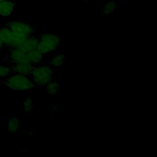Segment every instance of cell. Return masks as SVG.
Returning a JSON list of instances; mask_svg holds the SVG:
<instances>
[{"mask_svg":"<svg viewBox=\"0 0 157 157\" xmlns=\"http://www.w3.org/2000/svg\"><path fill=\"white\" fill-rule=\"evenodd\" d=\"M8 54L0 59V65L12 66L20 63H30L28 53L17 48H7Z\"/></svg>","mask_w":157,"mask_h":157,"instance_id":"obj_5","label":"cell"},{"mask_svg":"<svg viewBox=\"0 0 157 157\" xmlns=\"http://www.w3.org/2000/svg\"><path fill=\"white\" fill-rule=\"evenodd\" d=\"M45 88L48 94L55 96L59 92V85L57 81L52 80L45 85Z\"/></svg>","mask_w":157,"mask_h":157,"instance_id":"obj_14","label":"cell"},{"mask_svg":"<svg viewBox=\"0 0 157 157\" xmlns=\"http://www.w3.org/2000/svg\"><path fill=\"white\" fill-rule=\"evenodd\" d=\"M0 39L6 46V48H16L26 39L15 36L7 28H0Z\"/></svg>","mask_w":157,"mask_h":157,"instance_id":"obj_6","label":"cell"},{"mask_svg":"<svg viewBox=\"0 0 157 157\" xmlns=\"http://www.w3.org/2000/svg\"><path fill=\"white\" fill-rule=\"evenodd\" d=\"M118 4L115 1H109L107 2L104 6L102 7V13L103 15H109L112 14L114 10L117 9Z\"/></svg>","mask_w":157,"mask_h":157,"instance_id":"obj_13","label":"cell"},{"mask_svg":"<svg viewBox=\"0 0 157 157\" xmlns=\"http://www.w3.org/2000/svg\"><path fill=\"white\" fill-rule=\"evenodd\" d=\"M29 62L34 66L37 65L42 61L44 55H42L40 52H39L37 49L29 52L28 53Z\"/></svg>","mask_w":157,"mask_h":157,"instance_id":"obj_12","label":"cell"},{"mask_svg":"<svg viewBox=\"0 0 157 157\" xmlns=\"http://www.w3.org/2000/svg\"><path fill=\"white\" fill-rule=\"evenodd\" d=\"M81 1H82L83 2H89L90 0H81Z\"/></svg>","mask_w":157,"mask_h":157,"instance_id":"obj_18","label":"cell"},{"mask_svg":"<svg viewBox=\"0 0 157 157\" xmlns=\"http://www.w3.org/2000/svg\"><path fill=\"white\" fill-rule=\"evenodd\" d=\"M16 7L15 0H4L0 1V15L7 18L12 15Z\"/></svg>","mask_w":157,"mask_h":157,"instance_id":"obj_8","label":"cell"},{"mask_svg":"<svg viewBox=\"0 0 157 157\" xmlns=\"http://www.w3.org/2000/svg\"><path fill=\"white\" fill-rule=\"evenodd\" d=\"M34 106L33 101L30 98H26L23 101V111L25 113H29Z\"/></svg>","mask_w":157,"mask_h":157,"instance_id":"obj_15","label":"cell"},{"mask_svg":"<svg viewBox=\"0 0 157 157\" xmlns=\"http://www.w3.org/2000/svg\"><path fill=\"white\" fill-rule=\"evenodd\" d=\"M66 61V56L60 53L51 58L49 61V66L52 67H59L63 65Z\"/></svg>","mask_w":157,"mask_h":157,"instance_id":"obj_10","label":"cell"},{"mask_svg":"<svg viewBox=\"0 0 157 157\" xmlns=\"http://www.w3.org/2000/svg\"><path fill=\"white\" fill-rule=\"evenodd\" d=\"M54 71L52 67L47 65H39L33 67L30 76L35 85L44 86L53 80Z\"/></svg>","mask_w":157,"mask_h":157,"instance_id":"obj_3","label":"cell"},{"mask_svg":"<svg viewBox=\"0 0 157 157\" xmlns=\"http://www.w3.org/2000/svg\"><path fill=\"white\" fill-rule=\"evenodd\" d=\"M4 1V0H0V1Z\"/></svg>","mask_w":157,"mask_h":157,"instance_id":"obj_19","label":"cell"},{"mask_svg":"<svg viewBox=\"0 0 157 157\" xmlns=\"http://www.w3.org/2000/svg\"><path fill=\"white\" fill-rule=\"evenodd\" d=\"M7 129L9 133H17L20 131V120L13 117L9 118L7 123Z\"/></svg>","mask_w":157,"mask_h":157,"instance_id":"obj_11","label":"cell"},{"mask_svg":"<svg viewBox=\"0 0 157 157\" xmlns=\"http://www.w3.org/2000/svg\"><path fill=\"white\" fill-rule=\"evenodd\" d=\"M61 37L56 33H44L39 38L37 50L42 55H47L56 51L61 42Z\"/></svg>","mask_w":157,"mask_h":157,"instance_id":"obj_2","label":"cell"},{"mask_svg":"<svg viewBox=\"0 0 157 157\" xmlns=\"http://www.w3.org/2000/svg\"><path fill=\"white\" fill-rule=\"evenodd\" d=\"M4 26L9 29L15 36L22 39H27L35 33L34 26L21 20L4 22Z\"/></svg>","mask_w":157,"mask_h":157,"instance_id":"obj_4","label":"cell"},{"mask_svg":"<svg viewBox=\"0 0 157 157\" xmlns=\"http://www.w3.org/2000/svg\"><path fill=\"white\" fill-rule=\"evenodd\" d=\"M4 49H6V46L4 45V43L2 42V41L0 39V52L2 51V50H4Z\"/></svg>","mask_w":157,"mask_h":157,"instance_id":"obj_17","label":"cell"},{"mask_svg":"<svg viewBox=\"0 0 157 157\" xmlns=\"http://www.w3.org/2000/svg\"><path fill=\"white\" fill-rule=\"evenodd\" d=\"M12 74H22L27 76H30L31 71L34 66L31 63H20L10 66Z\"/></svg>","mask_w":157,"mask_h":157,"instance_id":"obj_9","label":"cell"},{"mask_svg":"<svg viewBox=\"0 0 157 157\" xmlns=\"http://www.w3.org/2000/svg\"><path fill=\"white\" fill-rule=\"evenodd\" d=\"M0 84L6 86L10 90L17 91L31 90L34 89L36 86L29 76L17 74H12L0 78Z\"/></svg>","mask_w":157,"mask_h":157,"instance_id":"obj_1","label":"cell"},{"mask_svg":"<svg viewBox=\"0 0 157 157\" xmlns=\"http://www.w3.org/2000/svg\"><path fill=\"white\" fill-rule=\"evenodd\" d=\"M12 74V71L10 66L0 65V78L6 77Z\"/></svg>","mask_w":157,"mask_h":157,"instance_id":"obj_16","label":"cell"},{"mask_svg":"<svg viewBox=\"0 0 157 157\" xmlns=\"http://www.w3.org/2000/svg\"><path fill=\"white\" fill-rule=\"evenodd\" d=\"M38 44H39V38L33 35L28 37L25 41L21 43L16 48L20 49V50L26 53H28L37 49Z\"/></svg>","mask_w":157,"mask_h":157,"instance_id":"obj_7","label":"cell"}]
</instances>
